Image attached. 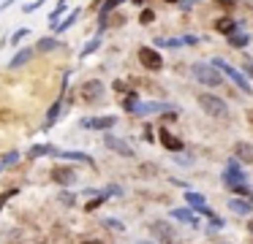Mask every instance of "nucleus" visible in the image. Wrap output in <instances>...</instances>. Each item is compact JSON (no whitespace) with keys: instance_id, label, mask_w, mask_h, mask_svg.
<instances>
[{"instance_id":"1","label":"nucleus","mask_w":253,"mask_h":244,"mask_svg":"<svg viewBox=\"0 0 253 244\" xmlns=\"http://www.w3.org/2000/svg\"><path fill=\"white\" fill-rule=\"evenodd\" d=\"M199 106L204 108V111L210 114V117L215 119H226L229 117V106H226V101H220L218 95H210V92H199Z\"/></svg>"},{"instance_id":"2","label":"nucleus","mask_w":253,"mask_h":244,"mask_svg":"<svg viewBox=\"0 0 253 244\" xmlns=\"http://www.w3.org/2000/svg\"><path fill=\"white\" fill-rule=\"evenodd\" d=\"M193 76H196L202 84H207V87H220L223 84V76H220L212 65H204V63L193 65Z\"/></svg>"},{"instance_id":"3","label":"nucleus","mask_w":253,"mask_h":244,"mask_svg":"<svg viewBox=\"0 0 253 244\" xmlns=\"http://www.w3.org/2000/svg\"><path fill=\"white\" fill-rule=\"evenodd\" d=\"M212 68H215V70H220V73H226L231 81H234V84H240V90H242V92H251V81L245 79V73H240L237 68H231L229 63H223V60H215Z\"/></svg>"},{"instance_id":"4","label":"nucleus","mask_w":253,"mask_h":244,"mask_svg":"<svg viewBox=\"0 0 253 244\" xmlns=\"http://www.w3.org/2000/svg\"><path fill=\"white\" fill-rule=\"evenodd\" d=\"M139 63H142L147 70H161V68H164V57H161V52H158V49H153V46H142V49H139Z\"/></svg>"},{"instance_id":"5","label":"nucleus","mask_w":253,"mask_h":244,"mask_svg":"<svg viewBox=\"0 0 253 244\" xmlns=\"http://www.w3.org/2000/svg\"><path fill=\"white\" fill-rule=\"evenodd\" d=\"M150 231H153V236L158 239L161 244H171V242H174V228H171L169 222H164V220L150 222Z\"/></svg>"},{"instance_id":"6","label":"nucleus","mask_w":253,"mask_h":244,"mask_svg":"<svg viewBox=\"0 0 253 244\" xmlns=\"http://www.w3.org/2000/svg\"><path fill=\"white\" fill-rule=\"evenodd\" d=\"M82 101H87V103H95V101H101V95H104V84H101L98 79H90V81H84L82 84Z\"/></svg>"},{"instance_id":"7","label":"nucleus","mask_w":253,"mask_h":244,"mask_svg":"<svg viewBox=\"0 0 253 244\" xmlns=\"http://www.w3.org/2000/svg\"><path fill=\"white\" fill-rule=\"evenodd\" d=\"M104 146H106V149H112V152H117V155H123V157H133L131 144H126L123 139H117V136H112V133L104 136Z\"/></svg>"},{"instance_id":"8","label":"nucleus","mask_w":253,"mask_h":244,"mask_svg":"<svg viewBox=\"0 0 253 244\" xmlns=\"http://www.w3.org/2000/svg\"><path fill=\"white\" fill-rule=\"evenodd\" d=\"M223 182H226V187H231V184H237V182H245V174L240 171V163L237 160H231L229 168L223 171Z\"/></svg>"},{"instance_id":"9","label":"nucleus","mask_w":253,"mask_h":244,"mask_svg":"<svg viewBox=\"0 0 253 244\" xmlns=\"http://www.w3.org/2000/svg\"><path fill=\"white\" fill-rule=\"evenodd\" d=\"M117 122V117H98V119H82V128H87V130H106V128H112V125Z\"/></svg>"},{"instance_id":"10","label":"nucleus","mask_w":253,"mask_h":244,"mask_svg":"<svg viewBox=\"0 0 253 244\" xmlns=\"http://www.w3.org/2000/svg\"><path fill=\"white\" fill-rule=\"evenodd\" d=\"M74 179H77V174H74L71 168H66V166H55V168H52V182H57V184H71Z\"/></svg>"},{"instance_id":"11","label":"nucleus","mask_w":253,"mask_h":244,"mask_svg":"<svg viewBox=\"0 0 253 244\" xmlns=\"http://www.w3.org/2000/svg\"><path fill=\"white\" fill-rule=\"evenodd\" d=\"M158 136H161V144H164L169 152H182V141L177 139V136H171L166 128H161V130H158Z\"/></svg>"},{"instance_id":"12","label":"nucleus","mask_w":253,"mask_h":244,"mask_svg":"<svg viewBox=\"0 0 253 244\" xmlns=\"http://www.w3.org/2000/svg\"><path fill=\"white\" fill-rule=\"evenodd\" d=\"M161 111H171V108L169 106H166V103H142V106H136V108H133V114H161Z\"/></svg>"},{"instance_id":"13","label":"nucleus","mask_w":253,"mask_h":244,"mask_svg":"<svg viewBox=\"0 0 253 244\" xmlns=\"http://www.w3.org/2000/svg\"><path fill=\"white\" fill-rule=\"evenodd\" d=\"M215 30H218L220 35H231V33L237 30V22L231 19V16H220V19L215 22Z\"/></svg>"},{"instance_id":"14","label":"nucleus","mask_w":253,"mask_h":244,"mask_svg":"<svg viewBox=\"0 0 253 244\" xmlns=\"http://www.w3.org/2000/svg\"><path fill=\"white\" fill-rule=\"evenodd\" d=\"M234 155L240 157L242 163H253V144H245V141L234 144Z\"/></svg>"},{"instance_id":"15","label":"nucleus","mask_w":253,"mask_h":244,"mask_svg":"<svg viewBox=\"0 0 253 244\" xmlns=\"http://www.w3.org/2000/svg\"><path fill=\"white\" fill-rule=\"evenodd\" d=\"M60 106H63V101H55L49 106V111H46V119H44V130H49L52 125L57 122V117H60Z\"/></svg>"},{"instance_id":"16","label":"nucleus","mask_w":253,"mask_h":244,"mask_svg":"<svg viewBox=\"0 0 253 244\" xmlns=\"http://www.w3.org/2000/svg\"><path fill=\"white\" fill-rule=\"evenodd\" d=\"M55 49H63V41H57V38H41L36 43V52H55Z\"/></svg>"},{"instance_id":"17","label":"nucleus","mask_w":253,"mask_h":244,"mask_svg":"<svg viewBox=\"0 0 253 244\" xmlns=\"http://www.w3.org/2000/svg\"><path fill=\"white\" fill-rule=\"evenodd\" d=\"M229 209L234 211V214H251V211H253V204H248V201L234 198V201H229Z\"/></svg>"},{"instance_id":"18","label":"nucleus","mask_w":253,"mask_h":244,"mask_svg":"<svg viewBox=\"0 0 253 244\" xmlns=\"http://www.w3.org/2000/svg\"><path fill=\"white\" fill-rule=\"evenodd\" d=\"M60 157L63 160H79V163H90V166H95L93 157L84 155V152H60Z\"/></svg>"},{"instance_id":"19","label":"nucleus","mask_w":253,"mask_h":244,"mask_svg":"<svg viewBox=\"0 0 253 244\" xmlns=\"http://www.w3.org/2000/svg\"><path fill=\"white\" fill-rule=\"evenodd\" d=\"M77 16H79V11H77V8H74V11H71V14H68V16H66V19H63V22H57V25H55V33H66V30H68V27H71V25H74V22H77Z\"/></svg>"},{"instance_id":"20","label":"nucleus","mask_w":253,"mask_h":244,"mask_svg":"<svg viewBox=\"0 0 253 244\" xmlns=\"http://www.w3.org/2000/svg\"><path fill=\"white\" fill-rule=\"evenodd\" d=\"M171 217H174V220H180V222H191V225H199V220H196V217H193L188 209H174V211H171Z\"/></svg>"},{"instance_id":"21","label":"nucleus","mask_w":253,"mask_h":244,"mask_svg":"<svg viewBox=\"0 0 253 244\" xmlns=\"http://www.w3.org/2000/svg\"><path fill=\"white\" fill-rule=\"evenodd\" d=\"M33 52H36V49H22V52H19L17 57L11 60V68H19V65H25L30 57H33Z\"/></svg>"},{"instance_id":"22","label":"nucleus","mask_w":253,"mask_h":244,"mask_svg":"<svg viewBox=\"0 0 253 244\" xmlns=\"http://www.w3.org/2000/svg\"><path fill=\"white\" fill-rule=\"evenodd\" d=\"M41 155H55V146H49V144H36L33 149H30V157H41Z\"/></svg>"},{"instance_id":"23","label":"nucleus","mask_w":253,"mask_h":244,"mask_svg":"<svg viewBox=\"0 0 253 244\" xmlns=\"http://www.w3.org/2000/svg\"><path fill=\"white\" fill-rule=\"evenodd\" d=\"M117 3H123V0H106V3L104 5H101V27H104L106 25V16H109V11L112 8H115V5Z\"/></svg>"},{"instance_id":"24","label":"nucleus","mask_w":253,"mask_h":244,"mask_svg":"<svg viewBox=\"0 0 253 244\" xmlns=\"http://www.w3.org/2000/svg\"><path fill=\"white\" fill-rule=\"evenodd\" d=\"M248 41H251V38H248V33H231V35H229L231 46H245Z\"/></svg>"},{"instance_id":"25","label":"nucleus","mask_w":253,"mask_h":244,"mask_svg":"<svg viewBox=\"0 0 253 244\" xmlns=\"http://www.w3.org/2000/svg\"><path fill=\"white\" fill-rule=\"evenodd\" d=\"M185 201L193 206V209H196V206H204V195L193 193V190H188V193H185Z\"/></svg>"},{"instance_id":"26","label":"nucleus","mask_w":253,"mask_h":244,"mask_svg":"<svg viewBox=\"0 0 253 244\" xmlns=\"http://www.w3.org/2000/svg\"><path fill=\"white\" fill-rule=\"evenodd\" d=\"M128 95H131V98H126L123 106H126V111H133V108L139 106V95H136V92H128Z\"/></svg>"},{"instance_id":"27","label":"nucleus","mask_w":253,"mask_h":244,"mask_svg":"<svg viewBox=\"0 0 253 244\" xmlns=\"http://www.w3.org/2000/svg\"><path fill=\"white\" fill-rule=\"evenodd\" d=\"M98 46H101V35H95V38H93V41H90V43H87V46H84V52H82V57H87V54H93V52H95V49H98Z\"/></svg>"},{"instance_id":"28","label":"nucleus","mask_w":253,"mask_h":244,"mask_svg":"<svg viewBox=\"0 0 253 244\" xmlns=\"http://www.w3.org/2000/svg\"><path fill=\"white\" fill-rule=\"evenodd\" d=\"M104 201H106V195H98V198L87 201V204H84V209H87V211H95V209H98L101 204H104Z\"/></svg>"},{"instance_id":"29","label":"nucleus","mask_w":253,"mask_h":244,"mask_svg":"<svg viewBox=\"0 0 253 244\" xmlns=\"http://www.w3.org/2000/svg\"><path fill=\"white\" fill-rule=\"evenodd\" d=\"M44 3H46V0H33V3L22 5V11H25V14H33V11H39L41 5H44Z\"/></svg>"},{"instance_id":"30","label":"nucleus","mask_w":253,"mask_h":244,"mask_svg":"<svg viewBox=\"0 0 253 244\" xmlns=\"http://www.w3.org/2000/svg\"><path fill=\"white\" fill-rule=\"evenodd\" d=\"M28 33H30L28 27H22V30H17V33H14V35H11V43H19V41H22L25 35H28Z\"/></svg>"},{"instance_id":"31","label":"nucleus","mask_w":253,"mask_h":244,"mask_svg":"<svg viewBox=\"0 0 253 244\" xmlns=\"http://www.w3.org/2000/svg\"><path fill=\"white\" fill-rule=\"evenodd\" d=\"M60 204L63 206H74V193H60Z\"/></svg>"},{"instance_id":"32","label":"nucleus","mask_w":253,"mask_h":244,"mask_svg":"<svg viewBox=\"0 0 253 244\" xmlns=\"http://www.w3.org/2000/svg\"><path fill=\"white\" fill-rule=\"evenodd\" d=\"M139 22H142V25H150V22H153V11L144 8V11H142V16H139Z\"/></svg>"},{"instance_id":"33","label":"nucleus","mask_w":253,"mask_h":244,"mask_svg":"<svg viewBox=\"0 0 253 244\" xmlns=\"http://www.w3.org/2000/svg\"><path fill=\"white\" fill-rule=\"evenodd\" d=\"M17 157H19L17 152H8V155L3 157V166H14V163H17Z\"/></svg>"},{"instance_id":"34","label":"nucleus","mask_w":253,"mask_h":244,"mask_svg":"<svg viewBox=\"0 0 253 244\" xmlns=\"http://www.w3.org/2000/svg\"><path fill=\"white\" fill-rule=\"evenodd\" d=\"M11 195H17V190H8V193H3V195H0V209H3V204H6V201L11 198Z\"/></svg>"},{"instance_id":"35","label":"nucleus","mask_w":253,"mask_h":244,"mask_svg":"<svg viewBox=\"0 0 253 244\" xmlns=\"http://www.w3.org/2000/svg\"><path fill=\"white\" fill-rule=\"evenodd\" d=\"M106 228H115V231H123V225H120V220H106L104 222Z\"/></svg>"},{"instance_id":"36","label":"nucleus","mask_w":253,"mask_h":244,"mask_svg":"<svg viewBox=\"0 0 253 244\" xmlns=\"http://www.w3.org/2000/svg\"><path fill=\"white\" fill-rule=\"evenodd\" d=\"M193 3H196V0H180V8H191Z\"/></svg>"},{"instance_id":"37","label":"nucleus","mask_w":253,"mask_h":244,"mask_svg":"<svg viewBox=\"0 0 253 244\" xmlns=\"http://www.w3.org/2000/svg\"><path fill=\"white\" fill-rule=\"evenodd\" d=\"M84 244H104V242H95V239H93V242H84Z\"/></svg>"},{"instance_id":"38","label":"nucleus","mask_w":253,"mask_h":244,"mask_svg":"<svg viewBox=\"0 0 253 244\" xmlns=\"http://www.w3.org/2000/svg\"><path fill=\"white\" fill-rule=\"evenodd\" d=\"M248 70H251V76H253V65H248Z\"/></svg>"},{"instance_id":"39","label":"nucleus","mask_w":253,"mask_h":244,"mask_svg":"<svg viewBox=\"0 0 253 244\" xmlns=\"http://www.w3.org/2000/svg\"><path fill=\"white\" fill-rule=\"evenodd\" d=\"M166 3H180V0H166Z\"/></svg>"},{"instance_id":"40","label":"nucleus","mask_w":253,"mask_h":244,"mask_svg":"<svg viewBox=\"0 0 253 244\" xmlns=\"http://www.w3.org/2000/svg\"><path fill=\"white\" fill-rule=\"evenodd\" d=\"M136 244H153V242H136Z\"/></svg>"},{"instance_id":"41","label":"nucleus","mask_w":253,"mask_h":244,"mask_svg":"<svg viewBox=\"0 0 253 244\" xmlns=\"http://www.w3.org/2000/svg\"><path fill=\"white\" fill-rule=\"evenodd\" d=\"M3 168H6V166H3V160H0V171H3Z\"/></svg>"},{"instance_id":"42","label":"nucleus","mask_w":253,"mask_h":244,"mask_svg":"<svg viewBox=\"0 0 253 244\" xmlns=\"http://www.w3.org/2000/svg\"><path fill=\"white\" fill-rule=\"evenodd\" d=\"M93 3H95V5H98V3H101V0H93Z\"/></svg>"}]
</instances>
